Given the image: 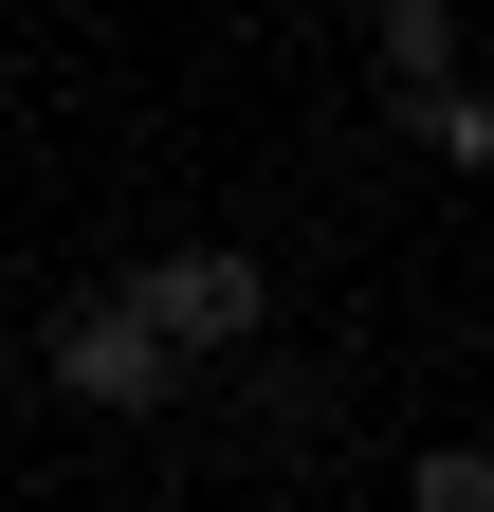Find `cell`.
Wrapping results in <instances>:
<instances>
[{"instance_id": "obj_1", "label": "cell", "mask_w": 494, "mask_h": 512, "mask_svg": "<svg viewBox=\"0 0 494 512\" xmlns=\"http://www.w3.org/2000/svg\"><path fill=\"white\" fill-rule=\"evenodd\" d=\"M129 311H147L165 366H220V348H257L275 275H257V256H220V238H183V256H147V275H129Z\"/></svg>"}, {"instance_id": "obj_2", "label": "cell", "mask_w": 494, "mask_h": 512, "mask_svg": "<svg viewBox=\"0 0 494 512\" xmlns=\"http://www.w3.org/2000/svg\"><path fill=\"white\" fill-rule=\"evenodd\" d=\"M55 384H74V403H110V421H147L183 366L147 348V311H129V293H74V311H55Z\"/></svg>"}, {"instance_id": "obj_3", "label": "cell", "mask_w": 494, "mask_h": 512, "mask_svg": "<svg viewBox=\"0 0 494 512\" xmlns=\"http://www.w3.org/2000/svg\"><path fill=\"white\" fill-rule=\"evenodd\" d=\"M366 55H385L403 92H440L458 74V0H366Z\"/></svg>"}, {"instance_id": "obj_4", "label": "cell", "mask_w": 494, "mask_h": 512, "mask_svg": "<svg viewBox=\"0 0 494 512\" xmlns=\"http://www.w3.org/2000/svg\"><path fill=\"white\" fill-rule=\"evenodd\" d=\"M403 512H494V458H476V439H440V458L403 476Z\"/></svg>"}]
</instances>
